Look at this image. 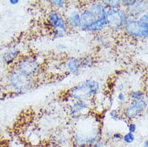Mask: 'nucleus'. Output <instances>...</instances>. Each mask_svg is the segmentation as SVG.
Listing matches in <instances>:
<instances>
[{
    "label": "nucleus",
    "instance_id": "obj_1",
    "mask_svg": "<svg viewBox=\"0 0 148 147\" xmlns=\"http://www.w3.org/2000/svg\"><path fill=\"white\" fill-rule=\"evenodd\" d=\"M101 120L99 115L91 113L73 121L71 142L75 147H91L101 138Z\"/></svg>",
    "mask_w": 148,
    "mask_h": 147
},
{
    "label": "nucleus",
    "instance_id": "obj_2",
    "mask_svg": "<svg viewBox=\"0 0 148 147\" xmlns=\"http://www.w3.org/2000/svg\"><path fill=\"white\" fill-rule=\"evenodd\" d=\"M107 8L101 1H89L82 3V26L80 31L92 35L103 33L107 30L106 14Z\"/></svg>",
    "mask_w": 148,
    "mask_h": 147
},
{
    "label": "nucleus",
    "instance_id": "obj_3",
    "mask_svg": "<svg viewBox=\"0 0 148 147\" xmlns=\"http://www.w3.org/2000/svg\"><path fill=\"white\" fill-rule=\"evenodd\" d=\"M101 84L94 79L89 78L78 83L68 89L66 96L68 101H93L100 92Z\"/></svg>",
    "mask_w": 148,
    "mask_h": 147
},
{
    "label": "nucleus",
    "instance_id": "obj_4",
    "mask_svg": "<svg viewBox=\"0 0 148 147\" xmlns=\"http://www.w3.org/2000/svg\"><path fill=\"white\" fill-rule=\"evenodd\" d=\"M8 84L13 92L22 94L36 86V77L25 75L12 68L8 73Z\"/></svg>",
    "mask_w": 148,
    "mask_h": 147
},
{
    "label": "nucleus",
    "instance_id": "obj_5",
    "mask_svg": "<svg viewBox=\"0 0 148 147\" xmlns=\"http://www.w3.org/2000/svg\"><path fill=\"white\" fill-rule=\"evenodd\" d=\"M46 22L54 40L62 39L69 32L63 13L60 11L50 8L46 15Z\"/></svg>",
    "mask_w": 148,
    "mask_h": 147
},
{
    "label": "nucleus",
    "instance_id": "obj_6",
    "mask_svg": "<svg viewBox=\"0 0 148 147\" xmlns=\"http://www.w3.org/2000/svg\"><path fill=\"white\" fill-rule=\"evenodd\" d=\"M12 68L25 75L36 77L42 71V64L36 55H23Z\"/></svg>",
    "mask_w": 148,
    "mask_h": 147
},
{
    "label": "nucleus",
    "instance_id": "obj_7",
    "mask_svg": "<svg viewBox=\"0 0 148 147\" xmlns=\"http://www.w3.org/2000/svg\"><path fill=\"white\" fill-rule=\"evenodd\" d=\"M82 2H69L63 15L69 31H80L82 26Z\"/></svg>",
    "mask_w": 148,
    "mask_h": 147
},
{
    "label": "nucleus",
    "instance_id": "obj_8",
    "mask_svg": "<svg viewBox=\"0 0 148 147\" xmlns=\"http://www.w3.org/2000/svg\"><path fill=\"white\" fill-rule=\"evenodd\" d=\"M128 18L129 15L123 8L107 9L106 14L107 30L111 32H118L122 31Z\"/></svg>",
    "mask_w": 148,
    "mask_h": 147
},
{
    "label": "nucleus",
    "instance_id": "obj_9",
    "mask_svg": "<svg viewBox=\"0 0 148 147\" xmlns=\"http://www.w3.org/2000/svg\"><path fill=\"white\" fill-rule=\"evenodd\" d=\"M66 107L69 117L74 121L92 113L93 110V101H68Z\"/></svg>",
    "mask_w": 148,
    "mask_h": 147
},
{
    "label": "nucleus",
    "instance_id": "obj_10",
    "mask_svg": "<svg viewBox=\"0 0 148 147\" xmlns=\"http://www.w3.org/2000/svg\"><path fill=\"white\" fill-rule=\"evenodd\" d=\"M147 109V104L145 99L137 101H130L126 105L123 107L122 115L129 121H133V120L138 118L140 114L144 113Z\"/></svg>",
    "mask_w": 148,
    "mask_h": 147
},
{
    "label": "nucleus",
    "instance_id": "obj_11",
    "mask_svg": "<svg viewBox=\"0 0 148 147\" xmlns=\"http://www.w3.org/2000/svg\"><path fill=\"white\" fill-rule=\"evenodd\" d=\"M122 31L127 36L135 40H143V34L138 18H130L125 23Z\"/></svg>",
    "mask_w": 148,
    "mask_h": 147
},
{
    "label": "nucleus",
    "instance_id": "obj_12",
    "mask_svg": "<svg viewBox=\"0 0 148 147\" xmlns=\"http://www.w3.org/2000/svg\"><path fill=\"white\" fill-rule=\"evenodd\" d=\"M130 18H138L148 11L147 0H135V3L131 8L126 10Z\"/></svg>",
    "mask_w": 148,
    "mask_h": 147
},
{
    "label": "nucleus",
    "instance_id": "obj_13",
    "mask_svg": "<svg viewBox=\"0 0 148 147\" xmlns=\"http://www.w3.org/2000/svg\"><path fill=\"white\" fill-rule=\"evenodd\" d=\"M64 68L69 74L78 76L82 70L81 59L74 56H69L65 59L64 62Z\"/></svg>",
    "mask_w": 148,
    "mask_h": 147
},
{
    "label": "nucleus",
    "instance_id": "obj_14",
    "mask_svg": "<svg viewBox=\"0 0 148 147\" xmlns=\"http://www.w3.org/2000/svg\"><path fill=\"white\" fill-rule=\"evenodd\" d=\"M22 56L21 52L18 50V48H11L8 50L7 52H5L3 54V61L8 66H14L16 61L18 60L20 57Z\"/></svg>",
    "mask_w": 148,
    "mask_h": 147
},
{
    "label": "nucleus",
    "instance_id": "obj_15",
    "mask_svg": "<svg viewBox=\"0 0 148 147\" xmlns=\"http://www.w3.org/2000/svg\"><path fill=\"white\" fill-rule=\"evenodd\" d=\"M140 23L143 34V40H148V11L138 18Z\"/></svg>",
    "mask_w": 148,
    "mask_h": 147
},
{
    "label": "nucleus",
    "instance_id": "obj_16",
    "mask_svg": "<svg viewBox=\"0 0 148 147\" xmlns=\"http://www.w3.org/2000/svg\"><path fill=\"white\" fill-rule=\"evenodd\" d=\"M68 3L69 2L66 0H51V1H49V5L52 9L63 12V11L68 5Z\"/></svg>",
    "mask_w": 148,
    "mask_h": 147
},
{
    "label": "nucleus",
    "instance_id": "obj_17",
    "mask_svg": "<svg viewBox=\"0 0 148 147\" xmlns=\"http://www.w3.org/2000/svg\"><path fill=\"white\" fill-rule=\"evenodd\" d=\"M80 59H81V64H82V69L92 68L94 65L95 61H96L94 56L92 55H86L83 56L82 58H80Z\"/></svg>",
    "mask_w": 148,
    "mask_h": 147
},
{
    "label": "nucleus",
    "instance_id": "obj_18",
    "mask_svg": "<svg viewBox=\"0 0 148 147\" xmlns=\"http://www.w3.org/2000/svg\"><path fill=\"white\" fill-rule=\"evenodd\" d=\"M107 9H119L122 8V0H101Z\"/></svg>",
    "mask_w": 148,
    "mask_h": 147
},
{
    "label": "nucleus",
    "instance_id": "obj_19",
    "mask_svg": "<svg viewBox=\"0 0 148 147\" xmlns=\"http://www.w3.org/2000/svg\"><path fill=\"white\" fill-rule=\"evenodd\" d=\"M93 42L98 46L101 48H105L108 44L107 38L106 36H104L103 33L97 34L93 36Z\"/></svg>",
    "mask_w": 148,
    "mask_h": 147
},
{
    "label": "nucleus",
    "instance_id": "obj_20",
    "mask_svg": "<svg viewBox=\"0 0 148 147\" xmlns=\"http://www.w3.org/2000/svg\"><path fill=\"white\" fill-rule=\"evenodd\" d=\"M145 92L141 90H132L129 92L128 97L130 101H137L140 100H143L145 97Z\"/></svg>",
    "mask_w": 148,
    "mask_h": 147
},
{
    "label": "nucleus",
    "instance_id": "obj_21",
    "mask_svg": "<svg viewBox=\"0 0 148 147\" xmlns=\"http://www.w3.org/2000/svg\"><path fill=\"white\" fill-rule=\"evenodd\" d=\"M122 141L126 145H131L135 141V136H134V133L127 132L125 134H123V136H122Z\"/></svg>",
    "mask_w": 148,
    "mask_h": 147
},
{
    "label": "nucleus",
    "instance_id": "obj_22",
    "mask_svg": "<svg viewBox=\"0 0 148 147\" xmlns=\"http://www.w3.org/2000/svg\"><path fill=\"white\" fill-rule=\"evenodd\" d=\"M109 116L114 121H120L122 113H120V110L117 109H113L109 112Z\"/></svg>",
    "mask_w": 148,
    "mask_h": 147
},
{
    "label": "nucleus",
    "instance_id": "obj_23",
    "mask_svg": "<svg viewBox=\"0 0 148 147\" xmlns=\"http://www.w3.org/2000/svg\"><path fill=\"white\" fill-rule=\"evenodd\" d=\"M8 147H25V145L19 139H14L9 142Z\"/></svg>",
    "mask_w": 148,
    "mask_h": 147
},
{
    "label": "nucleus",
    "instance_id": "obj_24",
    "mask_svg": "<svg viewBox=\"0 0 148 147\" xmlns=\"http://www.w3.org/2000/svg\"><path fill=\"white\" fill-rule=\"evenodd\" d=\"M135 3V0H122V8L127 10L131 8Z\"/></svg>",
    "mask_w": 148,
    "mask_h": 147
},
{
    "label": "nucleus",
    "instance_id": "obj_25",
    "mask_svg": "<svg viewBox=\"0 0 148 147\" xmlns=\"http://www.w3.org/2000/svg\"><path fill=\"white\" fill-rule=\"evenodd\" d=\"M137 125L134 123V122H133V121H130L129 124L127 125V129H128V132L131 133H136V131H137Z\"/></svg>",
    "mask_w": 148,
    "mask_h": 147
},
{
    "label": "nucleus",
    "instance_id": "obj_26",
    "mask_svg": "<svg viewBox=\"0 0 148 147\" xmlns=\"http://www.w3.org/2000/svg\"><path fill=\"white\" fill-rule=\"evenodd\" d=\"M127 98H128V95H127L126 93H125L124 92H118L117 99H118V101H119L120 103H124V102H126Z\"/></svg>",
    "mask_w": 148,
    "mask_h": 147
},
{
    "label": "nucleus",
    "instance_id": "obj_27",
    "mask_svg": "<svg viewBox=\"0 0 148 147\" xmlns=\"http://www.w3.org/2000/svg\"><path fill=\"white\" fill-rule=\"evenodd\" d=\"M106 144V141L102 139V138H101L98 141H97L96 142L93 144L91 147H105Z\"/></svg>",
    "mask_w": 148,
    "mask_h": 147
},
{
    "label": "nucleus",
    "instance_id": "obj_28",
    "mask_svg": "<svg viewBox=\"0 0 148 147\" xmlns=\"http://www.w3.org/2000/svg\"><path fill=\"white\" fill-rule=\"evenodd\" d=\"M56 48L60 52H64V51H66L68 49V46H66L64 44H62V43H58L56 45Z\"/></svg>",
    "mask_w": 148,
    "mask_h": 147
},
{
    "label": "nucleus",
    "instance_id": "obj_29",
    "mask_svg": "<svg viewBox=\"0 0 148 147\" xmlns=\"http://www.w3.org/2000/svg\"><path fill=\"white\" fill-rule=\"evenodd\" d=\"M122 133L120 132H114L112 134V139L115 140V141H120L122 140Z\"/></svg>",
    "mask_w": 148,
    "mask_h": 147
},
{
    "label": "nucleus",
    "instance_id": "obj_30",
    "mask_svg": "<svg viewBox=\"0 0 148 147\" xmlns=\"http://www.w3.org/2000/svg\"><path fill=\"white\" fill-rule=\"evenodd\" d=\"M124 90H125V85L123 83H119L117 85V86H116V91L117 92H124Z\"/></svg>",
    "mask_w": 148,
    "mask_h": 147
},
{
    "label": "nucleus",
    "instance_id": "obj_31",
    "mask_svg": "<svg viewBox=\"0 0 148 147\" xmlns=\"http://www.w3.org/2000/svg\"><path fill=\"white\" fill-rule=\"evenodd\" d=\"M9 3L11 5H16L19 3V0H10Z\"/></svg>",
    "mask_w": 148,
    "mask_h": 147
},
{
    "label": "nucleus",
    "instance_id": "obj_32",
    "mask_svg": "<svg viewBox=\"0 0 148 147\" xmlns=\"http://www.w3.org/2000/svg\"><path fill=\"white\" fill-rule=\"evenodd\" d=\"M142 147H148V138L147 139H146L143 142V146Z\"/></svg>",
    "mask_w": 148,
    "mask_h": 147
},
{
    "label": "nucleus",
    "instance_id": "obj_33",
    "mask_svg": "<svg viewBox=\"0 0 148 147\" xmlns=\"http://www.w3.org/2000/svg\"><path fill=\"white\" fill-rule=\"evenodd\" d=\"M144 99H145V101H146L147 104V108H148V93H147V94H146V95H145Z\"/></svg>",
    "mask_w": 148,
    "mask_h": 147
},
{
    "label": "nucleus",
    "instance_id": "obj_34",
    "mask_svg": "<svg viewBox=\"0 0 148 147\" xmlns=\"http://www.w3.org/2000/svg\"><path fill=\"white\" fill-rule=\"evenodd\" d=\"M0 147H8V146H0Z\"/></svg>",
    "mask_w": 148,
    "mask_h": 147
}]
</instances>
